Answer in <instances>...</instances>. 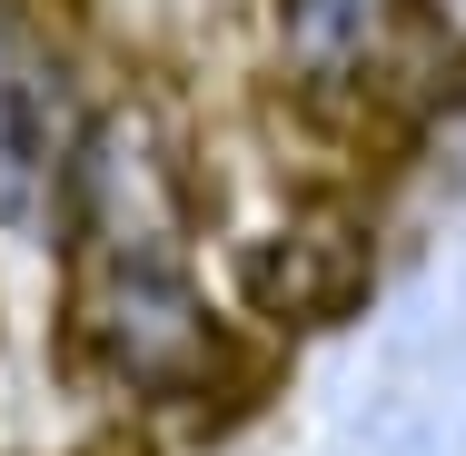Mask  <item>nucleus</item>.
I'll use <instances>...</instances> for the list:
<instances>
[{"instance_id":"39448f33","label":"nucleus","mask_w":466,"mask_h":456,"mask_svg":"<svg viewBox=\"0 0 466 456\" xmlns=\"http://www.w3.org/2000/svg\"><path fill=\"white\" fill-rule=\"evenodd\" d=\"M397 50H427L437 70H457V80H466V0H407Z\"/></svg>"},{"instance_id":"f03ea898","label":"nucleus","mask_w":466,"mask_h":456,"mask_svg":"<svg viewBox=\"0 0 466 456\" xmlns=\"http://www.w3.org/2000/svg\"><path fill=\"white\" fill-rule=\"evenodd\" d=\"M377 288V228L348 198H298L279 228L238 248V298L268 328H338Z\"/></svg>"},{"instance_id":"20e7f679","label":"nucleus","mask_w":466,"mask_h":456,"mask_svg":"<svg viewBox=\"0 0 466 456\" xmlns=\"http://www.w3.org/2000/svg\"><path fill=\"white\" fill-rule=\"evenodd\" d=\"M407 0H268V40L298 90H377V70L397 60Z\"/></svg>"},{"instance_id":"7ed1b4c3","label":"nucleus","mask_w":466,"mask_h":456,"mask_svg":"<svg viewBox=\"0 0 466 456\" xmlns=\"http://www.w3.org/2000/svg\"><path fill=\"white\" fill-rule=\"evenodd\" d=\"M80 129H90V99L70 90V60L40 50L10 20V0H0V198H20V208L50 218Z\"/></svg>"},{"instance_id":"f257e3e1","label":"nucleus","mask_w":466,"mask_h":456,"mask_svg":"<svg viewBox=\"0 0 466 456\" xmlns=\"http://www.w3.org/2000/svg\"><path fill=\"white\" fill-rule=\"evenodd\" d=\"M60 338L129 407H208L238 367V338L208 308L198 258H80L60 298Z\"/></svg>"}]
</instances>
